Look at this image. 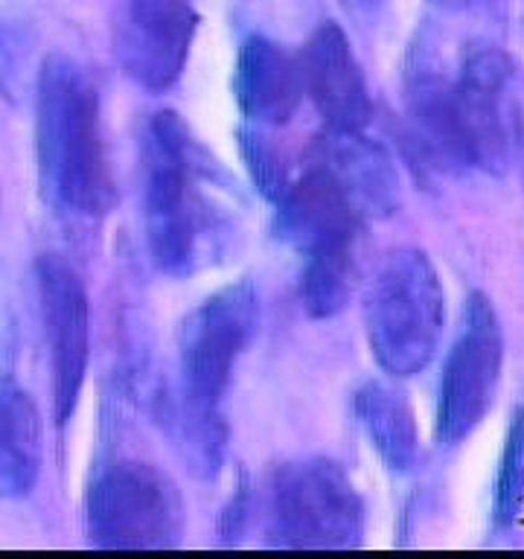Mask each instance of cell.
<instances>
[{
	"mask_svg": "<svg viewBox=\"0 0 524 559\" xmlns=\"http://www.w3.org/2000/svg\"><path fill=\"white\" fill-rule=\"evenodd\" d=\"M35 35L33 17L26 15V9L17 0H0V96L7 103H21L24 94L38 79L35 64Z\"/></svg>",
	"mask_w": 524,
	"mask_h": 559,
	"instance_id": "obj_19",
	"label": "cell"
},
{
	"mask_svg": "<svg viewBox=\"0 0 524 559\" xmlns=\"http://www.w3.org/2000/svg\"><path fill=\"white\" fill-rule=\"evenodd\" d=\"M187 504L175 480L152 463L105 466L87 487V539L105 550H166L183 536Z\"/></svg>",
	"mask_w": 524,
	"mask_h": 559,
	"instance_id": "obj_6",
	"label": "cell"
},
{
	"mask_svg": "<svg viewBox=\"0 0 524 559\" xmlns=\"http://www.w3.org/2000/svg\"><path fill=\"white\" fill-rule=\"evenodd\" d=\"M405 105L414 138L431 160L443 169H469L463 152L461 126L454 111V82L437 68L419 61L408 70L405 82Z\"/></svg>",
	"mask_w": 524,
	"mask_h": 559,
	"instance_id": "obj_16",
	"label": "cell"
},
{
	"mask_svg": "<svg viewBox=\"0 0 524 559\" xmlns=\"http://www.w3.org/2000/svg\"><path fill=\"white\" fill-rule=\"evenodd\" d=\"M242 201L181 114L157 111L143 131V230L169 277L216 269L234 251Z\"/></svg>",
	"mask_w": 524,
	"mask_h": 559,
	"instance_id": "obj_1",
	"label": "cell"
},
{
	"mask_svg": "<svg viewBox=\"0 0 524 559\" xmlns=\"http://www.w3.org/2000/svg\"><path fill=\"white\" fill-rule=\"evenodd\" d=\"M234 99L253 126H286L303 99L300 64L265 35L245 38L234 64Z\"/></svg>",
	"mask_w": 524,
	"mask_h": 559,
	"instance_id": "obj_13",
	"label": "cell"
},
{
	"mask_svg": "<svg viewBox=\"0 0 524 559\" xmlns=\"http://www.w3.org/2000/svg\"><path fill=\"white\" fill-rule=\"evenodd\" d=\"M504 370V326L487 295H475L463 306L461 332L445 356L437 384L434 431L445 445L461 440L484 423L496 402Z\"/></svg>",
	"mask_w": 524,
	"mask_h": 559,
	"instance_id": "obj_7",
	"label": "cell"
},
{
	"mask_svg": "<svg viewBox=\"0 0 524 559\" xmlns=\"http://www.w3.org/2000/svg\"><path fill=\"white\" fill-rule=\"evenodd\" d=\"M260 330V292L236 280L204 297L178 330V400L172 414L225 417L236 367Z\"/></svg>",
	"mask_w": 524,
	"mask_h": 559,
	"instance_id": "obj_4",
	"label": "cell"
},
{
	"mask_svg": "<svg viewBox=\"0 0 524 559\" xmlns=\"http://www.w3.org/2000/svg\"><path fill=\"white\" fill-rule=\"evenodd\" d=\"M367 344L388 376L422 373L445 330V288L426 251L396 248L376 271L365 300Z\"/></svg>",
	"mask_w": 524,
	"mask_h": 559,
	"instance_id": "obj_3",
	"label": "cell"
},
{
	"mask_svg": "<svg viewBox=\"0 0 524 559\" xmlns=\"http://www.w3.org/2000/svg\"><path fill=\"white\" fill-rule=\"evenodd\" d=\"M195 29L199 15L192 0H126L122 64L143 87L164 91L187 70Z\"/></svg>",
	"mask_w": 524,
	"mask_h": 559,
	"instance_id": "obj_10",
	"label": "cell"
},
{
	"mask_svg": "<svg viewBox=\"0 0 524 559\" xmlns=\"http://www.w3.org/2000/svg\"><path fill=\"white\" fill-rule=\"evenodd\" d=\"M524 510V408L510 414L501 457H498L496 487H492V522L510 527Z\"/></svg>",
	"mask_w": 524,
	"mask_h": 559,
	"instance_id": "obj_20",
	"label": "cell"
},
{
	"mask_svg": "<svg viewBox=\"0 0 524 559\" xmlns=\"http://www.w3.org/2000/svg\"><path fill=\"white\" fill-rule=\"evenodd\" d=\"M452 82L466 164L484 173H504L519 146L513 61L498 47H480L466 56Z\"/></svg>",
	"mask_w": 524,
	"mask_h": 559,
	"instance_id": "obj_8",
	"label": "cell"
},
{
	"mask_svg": "<svg viewBox=\"0 0 524 559\" xmlns=\"http://www.w3.org/2000/svg\"><path fill=\"white\" fill-rule=\"evenodd\" d=\"M35 164L44 199L73 218L114 207V175L105 143L103 96L82 61L52 52L35 79Z\"/></svg>",
	"mask_w": 524,
	"mask_h": 559,
	"instance_id": "obj_2",
	"label": "cell"
},
{
	"mask_svg": "<svg viewBox=\"0 0 524 559\" xmlns=\"http://www.w3.org/2000/svg\"><path fill=\"white\" fill-rule=\"evenodd\" d=\"M365 498L338 463L306 457L271 480L269 545L286 550H349L365 539Z\"/></svg>",
	"mask_w": 524,
	"mask_h": 559,
	"instance_id": "obj_5",
	"label": "cell"
},
{
	"mask_svg": "<svg viewBox=\"0 0 524 559\" xmlns=\"http://www.w3.org/2000/svg\"><path fill=\"white\" fill-rule=\"evenodd\" d=\"M35 288L44 341L50 353L52 414L64 426L79 408L91 361V304L82 277L68 260L41 253L35 260Z\"/></svg>",
	"mask_w": 524,
	"mask_h": 559,
	"instance_id": "obj_9",
	"label": "cell"
},
{
	"mask_svg": "<svg viewBox=\"0 0 524 559\" xmlns=\"http://www.w3.org/2000/svg\"><path fill=\"white\" fill-rule=\"evenodd\" d=\"M353 414L365 431L367 443L391 472H408L419 457L417 414L396 388L367 382L356 391Z\"/></svg>",
	"mask_w": 524,
	"mask_h": 559,
	"instance_id": "obj_17",
	"label": "cell"
},
{
	"mask_svg": "<svg viewBox=\"0 0 524 559\" xmlns=\"http://www.w3.org/2000/svg\"><path fill=\"white\" fill-rule=\"evenodd\" d=\"M314 166L338 183L361 218H384L400 207V173L367 131L326 129L314 143Z\"/></svg>",
	"mask_w": 524,
	"mask_h": 559,
	"instance_id": "obj_12",
	"label": "cell"
},
{
	"mask_svg": "<svg viewBox=\"0 0 524 559\" xmlns=\"http://www.w3.org/2000/svg\"><path fill=\"white\" fill-rule=\"evenodd\" d=\"M242 155L248 160L253 181L260 183V190L269 195L271 201L279 199V192L286 190V169L279 166L277 152L257 134V131H242Z\"/></svg>",
	"mask_w": 524,
	"mask_h": 559,
	"instance_id": "obj_21",
	"label": "cell"
},
{
	"mask_svg": "<svg viewBox=\"0 0 524 559\" xmlns=\"http://www.w3.org/2000/svg\"><path fill=\"white\" fill-rule=\"evenodd\" d=\"M44 426L38 405L9 376H0V498H24L38 484Z\"/></svg>",
	"mask_w": 524,
	"mask_h": 559,
	"instance_id": "obj_15",
	"label": "cell"
},
{
	"mask_svg": "<svg viewBox=\"0 0 524 559\" xmlns=\"http://www.w3.org/2000/svg\"><path fill=\"white\" fill-rule=\"evenodd\" d=\"M356 286V239L303 253L300 306L314 321H330L347 309Z\"/></svg>",
	"mask_w": 524,
	"mask_h": 559,
	"instance_id": "obj_18",
	"label": "cell"
},
{
	"mask_svg": "<svg viewBox=\"0 0 524 559\" xmlns=\"http://www.w3.org/2000/svg\"><path fill=\"white\" fill-rule=\"evenodd\" d=\"M431 3L443 12H466V9L478 7L480 0H431Z\"/></svg>",
	"mask_w": 524,
	"mask_h": 559,
	"instance_id": "obj_22",
	"label": "cell"
},
{
	"mask_svg": "<svg viewBox=\"0 0 524 559\" xmlns=\"http://www.w3.org/2000/svg\"><path fill=\"white\" fill-rule=\"evenodd\" d=\"M300 73L303 94H309L326 129L367 131L373 103L356 50L338 24L326 21L314 29L306 44Z\"/></svg>",
	"mask_w": 524,
	"mask_h": 559,
	"instance_id": "obj_11",
	"label": "cell"
},
{
	"mask_svg": "<svg viewBox=\"0 0 524 559\" xmlns=\"http://www.w3.org/2000/svg\"><path fill=\"white\" fill-rule=\"evenodd\" d=\"M344 3L358 9V12H373V9H379L382 3H388V0H344Z\"/></svg>",
	"mask_w": 524,
	"mask_h": 559,
	"instance_id": "obj_23",
	"label": "cell"
},
{
	"mask_svg": "<svg viewBox=\"0 0 524 559\" xmlns=\"http://www.w3.org/2000/svg\"><path fill=\"white\" fill-rule=\"evenodd\" d=\"M274 204H277L279 239H286L300 253L356 239L358 225L365 222L338 183L314 164L300 181L286 183V190L279 192Z\"/></svg>",
	"mask_w": 524,
	"mask_h": 559,
	"instance_id": "obj_14",
	"label": "cell"
}]
</instances>
